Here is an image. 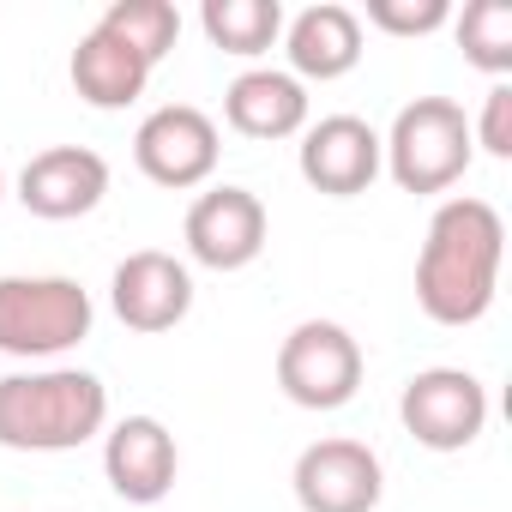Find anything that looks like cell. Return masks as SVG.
Instances as JSON below:
<instances>
[{"instance_id":"d6986e66","label":"cell","mask_w":512,"mask_h":512,"mask_svg":"<svg viewBox=\"0 0 512 512\" xmlns=\"http://www.w3.org/2000/svg\"><path fill=\"white\" fill-rule=\"evenodd\" d=\"M115 43H127L139 61H163L169 49H175V37H181V13L169 7V0H115V7L97 19Z\"/></svg>"},{"instance_id":"5b68a950","label":"cell","mask_w":512,"mask_h":512,"mask_svg":"<svg viewBox=\"0 0 512 512\" xmlns=\"http://www.w3.org/2000/svg\"><path fill=\"white\" fill-rule=\"evenodd\" d=\"M278 386L302 410H344L362 392V344L338 320H302L278 344Z\"/></svg>"},{"instance_id":"277c9868","label":"cell","mask_w":512,"mask_h":512,"mask_svg":"<svg viewBox=\"0 0 512 512\" xmlns=\"http://www.w3.org/2000/svg\"><path fill=\"white\" fill-rule=\"evenodd\" d=\"M476 145H470V121L452 97H416L398 109L392 133L380 139V163L404 193H446L452 181H464Z\"/></svg>"},{"instance_id":"7c38bea8","label":"cell","mask_w":512,"mask_h":512,"mask_svg":"<svg viewBox=\"0 0 512 512\" xmlns=\"http://www.w3.org/2000/svg\"><path fill=\"white\" fill-rule=\"evenodd\" d=\"M109 193V163L91 145H49L19 169V205L49 223H73L97 211Z\"/></svg>"},{"instance_id":"ffe728a7","label":"cell","mask_w":512,"mask_h":512,"mask_svg":"<svg viewBox=\"0 0 512 512\" xmlns=\"http://www.w3.org/2000/svg\"><path fill=\"white\" fill-rule=\"evenodd\" d=\"M368 25L386 37H428L452 25V7L446 0H368Z\"/></svg>"},{"instance_id":"30bf717a","label":"cell","mask_w":512,"mask_h":512,"mask_svg":"<svg viewBox=\"0 0 512 512\" xmlns=\"http://www.w3.org/2000/svg\"><path fill=\"white\" fill-rule=\"evenodd\" d=\"M290 482L302 512H374L386 494V470L368 440H314Z\"/></svg>"},{"instance_id":"9c48e42d","label":"cell","mask_w":512,"mask_h":512,"mask_svg":"<svg viewBox=\"0 0 512 512\" xmlns=\"http://www.w3.org/2000/svg\"><path fill=\"white\" fill-rule=\"evenodd\" d=\"M109 302H115L127 332H145V338L175 332L193 314V272L163 247H139V253H127V260L115 266Z\"/></svg>"},{"instance_id":"8fae6325","label":"cell","mask_w":512,"mask_h":512,"mask_svg":"<svg viewBox=\"0 0 512 512\" xmlns=\"http://www.w3.org/2000/svg\"><path fill=\"white\" fill-rule=\"evenodd\" d=\"M296 169L314 193L326 199H356L374 187V175L386 169L380 163V133L362 121V115H326L314 127H302V151H296Z\"/></svg>"},{"instance_id":"4fadbf2b","label":"cell","mask_w":512,"mask_h":512,"mask_svg":"<svg viewBox=\"0 0 512 512\" xmlns=\"http://www.w3.org/2000/svg\"><path fill=\"white\" fill-rule=\"evenodd\" d=\"M175 470H181V452L157 416H121L103 434V476L127 506H157L175 488Z\"/></svg>"},{"instance_id":"ac0fdd59","label":"cell","mask_w":512,"mask_h":512,"mask_svg":"<svg viewBox=\"0 0 512 512\" xmlns=\"http://www.w3.org/2000/svg\"><path fill=\"white\" fill-rule=\"evenodd\" d=\"M452 31H458V49L476 73H488L494 85L512 73V7L506 0H470L452 19Z\"/></svg>"},{"instance_id":"7a4b0ae2","label":"cell","mask_w":512,"mask_h":512,"mask_svg":"<svg viewBox=\"0 0 512 512\" xmlns=\"http://www.w3.org/2000/svg\"><path fill=\"white\" fill-rule=\"evenodd\" d=\"M109 428V386L85 368H37L0 380V446L73 452Z\"/></svg>"},{"instance_id":"3957f363","label":"cell","mask_w":512,"mask_h":512,"mask_svg":"<svg viewBox=\"0 0 512 512\" xmlns=\"http://www.w3.org/2000/svg\"><path fill=\"white\" fill-rule=\"evenodd\" d=\"M97 308L79 278H0V356L49 362L91 338Z\"/></svg>"},{"instance_id":"52a82bcc","label":"cell","mask_w":512,"mask_h":512,"mask_svg":"<svg viewBox=\"0 0 512 512\" xmlns=\"http://www.w3.org/2000/svg\"><path fill=\"white\" fill-rule=\"evenodd\" d=\"M217 121L205 115V109H193V103H163V109H151L145 121H139V133H133V163H139V175L145 181H157V187H199V181H211V169H217Z\"/></svg>"},{"instance_id":"2e32d148","label":"cell","mask_w":512,"mask_h":512,"mask_svg":"<svg viewBox=\"0 0 512 512\" xmlns=\"http://www.w3.org/2000/svg\"><path fill=\"white\" fill-rule=\"evenodd\" d=\"M73 91L91 103V109H127V103H139L145 97V85H151V61H139L127 43H115L103 25H91L85 37H79V49H73Z\"/></svg>"},{"instance_id":"9a60e30c","label":"cell","mask_w":512,"mask_h":512,"mask_svg":"<svg viewBox=\"0 0 512 512\" xmlns=\"http://www.w3.org/2000/svg\"><path fill=\"white\" fill-rule=\"evenodd\" d=\"M223 121L241 139H296L308 127V85L278 67H253L223 91Z\"/></svg>"},{"instance_id":"ba28073f","label":"cell","mask_w":512,"mask_h":512,"mask_svg":"<svg viewBox=\"0 0 512 512\" xmlns=\"http://www.w3.org/2000/svg\"><path fill=\"white\" fill-rule=\"evenodd\" d=\"M187 253L205 266V272H241L266 253V235H272V217L260 205V193L247 187H211L187 205Z\"/></svg>"},{"instance_id":"7402d4cb","label":"cell","mask_w":512,"mask_h":512,"mask_svg":"<svg viewBox=\"0 0 512 512\" xmlns=\"http://www.w3.org/2000/svg\"><path fill=\"white\" fill-rule=\"evenodd\" d=\"M0 193H7V175H0Z\"/></svg>"},{"instance_id":"44dd1931","label":"cell","mask_w":512,"mask_h":512,"mask_svg":"<svg viewBox=\"0 0 512 512\" xmlns=\"http://www.w3.org/2000/svg\"><path fill=\"white\" fill-rule=\"evenodd\" d=\"M470 145H482L488 157H512V85H488V97H482V115H476V127H470Z\"/></svg>"},{"instance_id":"e0dca14e","label":"cell","mask_w":512,"mask_h":512,"mask_svg":"<svg viewBox=\"0 0 512 512\" xmlns=\"http://www.w3.org/2000/svg\"><path fill=\"white\" fill-rule=\"evenodd\" d=\"M199 31L211 37V49L253 61V55H266L284 37V7L278 0H205Z\"/></svg>"},{"instance_id":"6da1fadb","label":"cell","mask_w":512,"mask_h":512,"mask_svg":"<svg viewBox=\"0 0 512 512\" xmlns=\"http://www.w3.org/2000/svg\"><path fill=\"white\" fill-rule=\"evenodd\" d=\"M506 260V223L488 199H446L428 217V241L416 253V302L434 326H476L494 308Z\"/></svg>"},{"instance_id":"8992f818","label":"cell","mask_w":512,"mask_h":512,"mask_svg":"<svg viewBox=\"0 0 512 512\" xmlns=\"http://www.w3.org/2000/svg\"><path fill=\"white\" fill-rule=\"evenodd\" d=\"M398 422L428 452H464L488 428V386L470 368H422L398 398Z\"/></svg>"},{"instance_id":"5bb4252c","label":"cell","mask_w":512,"mask_h":512,"mask_svg":"<svg viewBox=\"0 0 512 512\" xmlns=\"http://www.w3.org/2000/svg\"><path fill=\"white\" fill-rule=\"evenodd\" d=\"M284 55H290V79H344L362 61V13L338 7V0H320V7H302L284 25Z\"/></svg>"}]
</instances>
